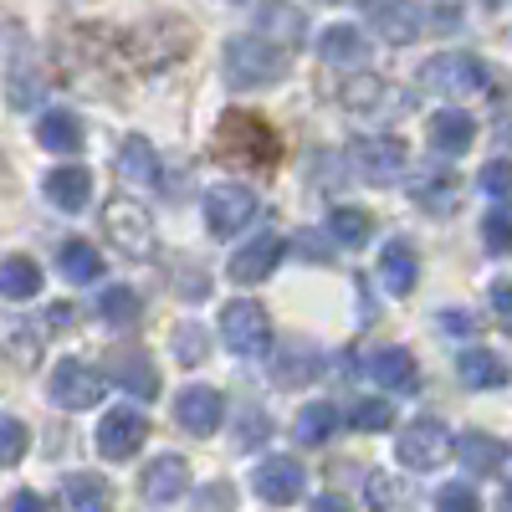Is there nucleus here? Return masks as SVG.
<instances>
[{
  "label": "nucleus",
  "instance_id": "f257e3e1",
  "mask_svg": "<svg viewBox=\"0 0 512 512\" xmlns=\"http://www.w3.org/2000/svg\"><path fill=\"white\" fill-rule=\"evenodd\" d=\"M287 77V47L272 36H231L226 41V82L231 88H272Z\"/></svg>",
  "mask_w": 512,
  "mask_h": 512
},
{
  "label": "nucleus",
  "instance_id": "f03ea898",
  "mask_svg": "<svg viewBox=\"0 0 512 512\" xmlns=\"http://www.w3.org/2000/svg\"><path fill=\"white\" fill-rule=\"evenodd\" d=\"M420 93L436 98H466V93H487V67L472 52H436L431 62H420Z\"/></svg>",
  "mask_w": 512,
  "mask_h": 512
},
{
  "label": "nucleus",
  "instance_id": "7ed1b4c3",
  "mask_svg": "<svg viewBox=\"0 0 512 512\" xmlns=\"http://www.w3.org/2000/svg\"><path fill=\"white\" fill-rule=\"evenodd\" d=\"M103 236L128 256V262H149L154 256V221H149V210L128 195H113L103 205Z\"/></svg>",
  "mask_w": 512,
  "mask_h": 512
},
{
  "label": "nucleus",
  "instance_id": "20e7f679",
  "mask_svg": "<svg viewBox=\"0 0 512 512\" xmlns=\"http://www.w3.org/2000/svg\"><path fill=\"white\" fill-rule=\"evenodd\" d=\"M221 338H226V349L241 354V359H262L272 349V318L267 308H256V303H226L221 308Z\"/></svg>",
  "mask_w": 512,
  "mask_h": 512
},
{
  "label": "nucleus",
  "instance_id": "39448f33",
  "mask_svg": "<svg viewBox=\"0 0 512 512\" xmlns=\"http://www.w3.org/2000/svg\"><path fill=\"white\" fill-rule=\"evenodd\" d=\"M405 144L395 134H364L349 144V164H354V175L364 185H395L400 180V169H405Z\"/></svg>",
  "mask_w": 512,
  "mask_h": 512
},
{
  "label": "nucleus",
  "instance_id": "423d86ee",
  "mask_svg": "<svg viewBox=\"0 0 512 512\" xmlns=\"http://www.w3.org/2000/svg\"><path fill=\"white\" fill-rule=\"evenodd\" d=\"M395 456L410 466V472H436L441 461L456 456V441H451V431H446L441 420H415V425H405V431H400Z\"/></svg>",
  "mask_w": 512,
  "mask_h": 512
},
{
  "label": "nucleus",
  "instance_id": "0eeeda50",
  "mask_svg": "<svg viewBox=\"0 0 512 512\" xmlns=\"http://www.w3.org/2000/svg\"><path fill=\"white\" fill-rule=\"evenodd\" d=\"M47 390H52V405H62V410H93L108 390V379H103V369L82 364V359H62L47 379Z\"/></svg>",
  "mask_w": 512,
  "mask_h": 512
},
{
  "label": "nucleus",
  "instance_id": "6e6552de",
  "mask_svg": "<svg viewBox=\"0 0 512 512\" xmlns=\"http://www.w3.org/2000/svg\"><path fill=\"white\" fill-rule=\"evenodd\" d=\"M338 103H344V113H354V118H364V123L405 113V93L395 88V82L369 77V72L354 77V82H344V88H338Z\"/></svg>",
  "mask_w": 512,
  "mask_h": 512
},
{
  "label": "nucleus",
  "instance_id": "1a4fd4ad",
  "mask_svg": "<svg viewBox=\"0 0 512 512\" xmlns=\"http://www.w3.org/2000/svg\"><path fill=\"white\" fill-rule=\"evenodd\" d=\"M221 154H241V159H262L272 164L277 159V139L262 118H246V113H226L221 118V134H216Z\"/></svg>",
  "mask_w": 512,
  "mask_h": 512
},
{
  "label": "nucleus",
  "instance_id": "9d476101",
  "mask_svg": "<svg viewBox=\"0 0 512 512\" xmlns=\"http://www.w3.org/2000/svg\"><path fill=\"white\" fill-rule=\"evenodd\" d=\"M149 441V420L134 410V405H118V410H108L103 415V425H98V451L108 456V461H128V456H139V446Z\"/></svg>",
  "mask_w": 512,
  "mask_h": 512
},
{
  "label": "nucleus",
  "instance_id": "9b49d317",
  "mask_svg": "<svg viewBox=\"0 0 512 512\" xmlns=\"http://www.w3.org/2000/svg\"><path fill=\"white\" fill-rule=\"evenodd\" d=\"M251 216H256V195L246 185L205 190V226H210V236H236Z\"/></svg>",
  "mask_w": 512,
  "mask_h": 512
},
{
  "label": "nucleus",
  "instance_id": "f8f14e48",
  "mask_svg": "<svg viewBox=\"0 0 512 512\" xmlns=\"http://www.w3.org/2000/svg\"><path fill=\"white\" fill-rule=\"evenodd\" d=\"M251 487H256V497H262V502L287 507V502L303 497V466H297L292 456H267V461H256Z\"/></svg>",
  "mask_w": 512,
  "mask_h": 512
},
{
  "label": "nucleus",
  "instance_id": "ddd939ff",
  "mask_svg": "<svg viewBox=\"0 0 512 512\" xmlns=\"http://www.w3.org/2000/svg\"><path fill=\"white\" fill-rule=\"evenodd\" d=\"M139 492H144V502H154V507H169L175 497H185L190 492V466H185V456H154L149 466H144V477H139Z\"/></svg>",
  "mask_w": 512,
  "mask_h": 512
},
{
  "label": "nucleus",
  "instance_id": "4468645a",
  "mask_svg": "<svg viewBox=\"0 0 512 512\" xmlns=\"http://www.w3.org/2000/svg\"><path fill=\"white\" fill-rule=\"evenodd\" d=\"M175 420L185 425L190 436H216L221 420H226V400L221 390H205V384H195V390H185L175 400Z\"/></svg>",
  "mask_w": 512,
  "mask_h": 512
},
{
  "label": "nucleus",
  "instance_id": "2eb2a0df",
  "mask_svg": "<svg viewBox=\"0 0 512 512\" xmlns=\"http://www.w3.org/2000/svg\"><path fill=\"white\" fill-rule=\"evenodd\" d=\"M410 200L425 210V216H451V210L461 205V180L451 175V169H420V175L410 180Z\"/></svg>",
  "mask_w": 512,
  "mask_h": 512
},
{
  "label": "nucleus",
  "instance_id": "dca6fc26",
  "mask_svg": "<svg viewBox=\"0 0 512 512\" xmlns=\"http://www.w3.org/2000/svg\"><path fill=\"white\" fill-rule=\"evenodd\" d=\"M41 349H47V333H41V323L16 318V313H0V359L31 369V364L41 359Z\"/></svg>",
  "mask_w": 512,
  "mask_h": 512
},
{
  "label": "nucleus",
  "instance_id": "f3484780",
  "mask_svg": "<svg viewBox=\"0 0 512 512\" xmlns=\"http://www.w3.org/2000/svg\"><path fill=\"white\" fill-rule=\"evenodd\" d=\"M364 374L379 384V390H390V395H415V390H420V369H415V359H410L405 349H379V354H369Z\"/></svg>",
  "mask_w": 512,
  "mask_h": 512
},
{
  "label": "nucleus",
  "instance_id": "a211bd4d",
  "mask_svg": "<svg viewBox=\"0 0 512 512\" xmlns=\"http://www.w3.org/2000/svg\"><path fill=\"white\" fill-rule=\"evenodd\" d=\"M282 262V236H272V231H262L256 241H246L236 256H231V282H241V287H251V282H262V277H272V267Z\"/></svg>",
  "mask_w": 512,
  "mask_h": 512
},
{
  "label": "nucleus",
  "instance_id": "6ab92c4d",
  "mask_svg": "<svg viewBox=\"0 0 512 512\" xmlns=\"http://www.w3.org/2000/svg\"><path fill=\"white\" fill-rule=\"evenodd\" d=\"M364 11H369L374 31L384 41H395V47H405V41L420 36V11L410 6V0H364Z\"/></svg>",
  "mask_w": 512,
  "mask_h": 512
},
{
  "label": "nucleus",
  "instance_id": "aec40b11",
  "mask_svg": "<svg viewBox=\"0 0 512 512\" xmlns=\"http://www.w3.org/2000/svg\"><path fill=\"white\" fill-rule=\"evenodd\" d=\"M113 379L123 384L134 400H154L159 395V374H154V359L144 349H113Z\"/></svg>",
  "mask_w": 512,
  "mask_h": 512
},
{
  "label": "nucleus",
  "instance_id": "412c9836",
  "mask_svg": "<svg viewBox=\"0 0 512 512\" xmlns=\"http://www.w3.org/2000/svg\"><path fill=\"white\" fill-rule=\"evenodd\" d=\"M62 507L67 512H113V487L98 472H72L62 477Z\"/></svg>",
  "mask_w": 512,
  "mask_h": 512
},
{
  "label": "nucleus",
  "instance_id": "4be33fe9",
  "mask_svg": "<svg viewBox=\"0 0 512 512\" xmlns=\"http://www.w3.org/2000/svg\"><path fill=\"white\" fill-rule=\"evenodd\" d=\"M47 200L57 205V210H82L93 200V169H82V164H62V169H52L47 175Z\"/></svg>",
  "mask_w": 512,
  "mask_h": 512
},
{
  "label": "nucleus",
  "instance_id": "5701e85b",
  "mask_svg": "<svg viewBox=\"0 0 512 512\" xmlns=\"http://www.w3.org/2000/svg\"><path fill=\"white\" fill-rule=\"evenodd\" d=\"M477 144V123L472 118H466L461 108H441L436 118H431V149L436 154H466V149H472Z\"/></svg>",
  "mask_w": 512,
  "mask_h": 512
},
{
  "label": "nucleus",
  "instance_id": "b1692460",
  "mask_svg": "<svg viewBox=\"0 0 512 512\" xmlns=\"http://www.w3.org/2000/svg\"><path fill=\"white\" fill-rule=\"evenodd\" d=\"M82 139H88V134H82V118L77 113L52 108V113H41V123H36V144L52 149V154H77Z\"/></svg>",
  "mask_w": 512,
  "mask_h": 512
},
{
  "label": "nucleus",
  "instance_id": "393cba45",
  "mask_svg": "<svg viewBox=\"0 0 512 512\" xmlns=\"http://www.w3.org/2000/svg\"><path fill=\"white\" fill-rule=\"evenodd\" d=\"M456 379L466 384V390H502L512 374H507V364H502L497 354H487V349H466V354L456 359Z\"/></svg>",
  "mask_w": 512,
  "mask_h": 512
},
{
  "label": "nucleus",
  "instance_id": "a878e982",
  "mask_svg": "<svg viewBox=\"0 0 512 512\" xmlns=\"http://www.w3.org/2000/svg\"><path fill=\"white\" fill-rule=\"evenodd\" d=\"M318 57H323L328 67H359V62L369 57L364 31H359V26H328V31L318 36Z\"/></svg>",
  "mask_w": 512,
  "mask_h": 512
},
{
  "label": "nucleus",
  "instance_id": "bb28decb",
  "mask_svg": "<svg viewBox=\"0 0 512 512\" xmlns=\"http://www.w3.org/2000/svg\"><path fill=\"white\" fill-rule=\"evenodd\" d=\"M379 282L390 287L395 297H405L415 287V246L410 241H390L379 251Z\"/></svg>",
  "mask_w": 512,
  "mask_h": 512
},
{
  "label": "nucleus",
  "instance_id": "cd10ccee",
  "mask_svg": "<svg viewBox=\"0 0 512 512\" xmlns=\"http://www.w3.org/2000/svg\"><path fill=\"white\" fill-rule=\"evenodd\" d=\"M456 456L466 461V472L472 477H497L502 472V441H492V436H482V431H466L461 441H456Z\"/></svg>",
  "mask_w": 512,
  "mask_h": 512
},
{
  "label": "nucleus",
  "instance_id": "c85d7f7f",
  "mask_svg": "<svg viewBox=\"0 0 512 512\" xmlns=\"http://www.w3.org/2000/svg\"><path fill=\"white\" fill-rule=\"evenodd\" d=\"M41 292V267L31 256H0V297L11 303H26V297Z\"/></svg>",
  "mask_w": 512,
  "mask_h": 512
},
{
  "label": "nucleus",
  "instance_id": "c756f323",
  "mask_svg": "<svg viewBox=\"0 0 512 512\" xmlns=\"http://www.w3.org/2000/svg\"><path fill=\"white\" fill-rule=\"evenodd\" d=\"M118 175L134 180V185H159V159H154V144H149L144 134L123 139V149H118Z\"/></svg>",
  "mask_w": 512,
  "mask_h": 512
},
{
  "label": "nucleus",
  "instance_id": "7c9ffc66",
  "mask_svg": "<svg viewBox=\"0 0 512 512\" xmlns=\"http://www.w3.org/2000/svg\"><path fill=\"white\" fill-rule=\"evenodd\" d=\"M57 267H62V277H67V282L88 287V282H98V277H103V256L93 251V241H62Z\"/></svg>",
  "mask_w": 512,
  "mask_h": 512
},
{
  "label": "nucleus",
  "instance_id": "2f4dec72",
  "mask_svg": "<svg viewBox=\"0 0 512 512\" xmlns=\"http://www.w3.org/2000/svg\"><path fill=\"white\" fill-rule=\"evenodd\" d=\"M256 26H262V36H272L277 47H297V41L308 36V16L297 11V6H262Z\"/></svg>",
  "mask_w": 512,
  "mask_h": 512
},
{
  "label": "nucleus",
  "instance_id": "473e14b6",
  "mask_svg": "<svg viewBox=\"0 0 512 512\" xmlns=\"http://www.w3.org/2000/svg\"><path fill=\"white\" fill-rule=\"evenodd\" d=\"M277 384H282V390H297V384H308L313 374H318V349L313 344H292L282 359H277Z\"/></svg>",
  "mask_w": 512,
  "mask_h": 512
},
{
  "label": "nucleus",
  "instance_id": "72a5a7b5",
  "mask_svg": "<svg viewBox=\"0 0 512 512\" xmlns=\"http://www.w3.org/2000/svg\"><path fill=\"white\" fill-rule=\"evenodd\" d=\"M328 231H333V241H344V246H364L374 236V221H369V210H359V205H333Z\"/></svg>",
  "mask_w": 512,
  "mask_h": 512
},
{
  "label": "nucleus",
  "instance_id": "f704fd0d",
  "mask_svg": "<svg viewBox=\"0 0 512 512\" xmlns=\"http://www.w3.org/2000/svg\"><path fill=\"white\" fill-rule=\"evenodd\" d=\"M338 431V410L333 405H308V410H297V441L303 446H323L328 436Z\"/></svg>",
  "mask_w": 512,
  "mask_h": 512
},
{
  "label": "nucleus",
  "instance_id": "c9c22d12",
  "mask_svg": "<svg viewBox=\"0 0 512 512\" xmlns=\"http://www.w3.org/2000/svg\"><path fill=\"white\" fill-rule=\"evenodd\" d=\"M98 313H103L113 328H128V323L144 313V303H139V292H134V287H108V292L98 297Z\"/></svg>",
  "mask_w": 512,
  "mask_h": 512
},
{
  "label": "nucleus",
  "instance_id": "e433bc0d",
  "mask_svg": "<svg viewBox=\"0 0 512 512\" xmlns=\"http://www.w3.org/2000/svg\"><path fill=\"white\" fill-rule=\"evenodd\" d=\"M31 446V431L16 420V415H0V466H16Z\"/></svg>",
  "mask_w": 512,
  "mask_h": 512
},
{
  "label": "nucleus",
  "instance_id": "4c0bfd02",
  "mask_svg": "<svg viewBox=\"0 0 512 512\" xmlns=\"http://www.w3.org/2000/svg\"><path fill=\"white\" fill-rule=\"evenodd\" d=\"M482 241L492 256H512V216H507V205L487 210V221H482Z\"/></svg>",
  "mask_w": 512,
  "mask_h": 512
},
{
  "label": "nucleus",
  "instance_id": "58836bf2",
  "mask_svg": "<svg viewBox=\"0 0 512 512\" xmlns=\"http://www.w3.org/2000/svg\"><path fill=\"white\" fill-rule=\"evenodd\" d=\"M482 195L492 205H512V159H492L482 169Z\"/></svg>",
  "mask_w": 512,
  "mask_h": 512
},
{
  "label": "nucleus",
  "instance_id": "ea45409f",
  "mask_svg": "<svg viewBox=\"0 0 512 512\" xmlns=\"http://www.w3.org/2000/svg\"><path fill=\"white\" fill-rule=\"evenodd\" d=\"M349 425H354V431H390V425H395V410L390 405H384V400H359L354 405V415H349Z\"/></svg>",
  "mask_w": 512,
  "mask_h": 512
},
{
  "label": "nucleus",
  "instance_id": "a19ab883",
  "mask_svg": "<svg viewBox=\"0 0 512 512\" xmlns=\"http://www.w3.org/2000/svg\"><path fill=\"white\" fill-rule=\"evenodd\" d=\"M205 349H210V338H205L200 323H180V328H175V359H180V364H200Z\"/></svg>",
  "mask_w": 512,
  "mask_h": 512
},
{
  "label": "nucleus",
  "instance_id": "79ce46f5",
  "mask_svg": "<svg viewBox=\"0 0 512 512\" xmlns=\"http://www.w3.org/2000/svg\"><path fill=\"white\" fill-rule=\"evenodd\" d=\"M436 512H482V497L472 487H461V482H446L436 492Z\"/></svg>",
  "mask_w": 512,
  "mask_h": 512
},
{
  "label": "nucleus",
  "instance_id": "37998d69",
  "mask_svg": "<svg viewBox=\"0 0 512 512\" xmlns=\"http://www.w3.org/2000/svg\"><path fill=\"white\" fill-rule=\"evenodd\" d=\"M231 507H236V487L231 482H210L195 497V512H231Z\"/></svg>",
  "mask_w": 512,
  "mask_h": 512
},
{
  "label": "nucleus",
  "instance_id": "c03bdc74",
  "mask_svg": "<svg viewBox=\"0 0 512 512\" xmlns=\"http://www.w3.org/2000/svg\"><path fill=\"white\" fill-rule=\"evenodd\" d=\"M395 502H400V487L390 477H369V507L374 512H395Z\"/></svg>",
  "mask_w": 512,
  "mask_h": 512
},
{
  "label": "nucleus",
  "instance_id": "a18cd8bd",
  "mask_svg": "<svg viewBox=\"0 0 512 512\" xmlns=\"http://www.w3.org/2000/svg\"><path fill=\"white\" fill-rule=\"evenodd\" d=\"M492 313H497V323L512 333V282H492Z\"/></svg>",
  "mask_w": 512,
  "mask_h": 512
},
{
  "label": "nucleus",
  "instance_id": "49530a36",
  "mask_svg": "<svg viewBox=\"0 0 512 512\" xmlns=\"http://www.w3.org/2000/svg\"><path fill=\"white\" fill-rule=\"evenodd\" d=\"M6 512H52V502L36 497V492H16V497L6 502Z\"/></svg>",
  "mask_w": 512,
  "mask_h": 512
},
{
  "label": "nucleus",
  "instance_id": "de8ad7c7",
  "mask_svg": "<svg viewBox=\"0 0 512 512\" xmlns=\"http://www.w3.org/2000/svg\"><path fill=\"white\" fill-rule=\"evenodd\" d=\"M441 323H446L451 333H472V318H466V313H441Z\"/></svg>",
  "mask_w": 512,
  "mask_h": 512
},
{
  "label": "nucleus",
  "instance_id": "09e8293b",
  "mask_svg": "<svg viewBox=\"0 0 512 512\" xmlns=\"http://www.w3.org/2000/svg\"><path fill=\"white\" fill-rule=\"evenodd\" d=\"M313 512H349V502L328 492V497H318V502H313Z\"/></svg>",
  "mask_w": 512,
  "mask_h": 512
},
{
  "label": "nucleus",
  "instance_id": "8fccbe9b",
  "mask_svg": "<svg viewBox=\"0 0 512 512\" xmlns=\"http://www.w3.org/2000/svg\"><path fill=\"white\" fill-rule=\"evenodd\" d=\"M482 6H507V0H482Z\"/></svg>",
  "mask_w": 512,
  "mask_h": 512
},
{
  "label": "nucleus",
  "instance_id": "3c124183",
  "mask_svg": "<svg viewBox=\"0 0 512 512\" xmlns=\"http://www.w3.org/2000/svg\"><path fill=\"white\" fill-rule=\"evenodd\" d=\"M507 502H512V487H507Z\"/></svg>",
  "mask_w": 512,
  "mask_h": 512
}]
</instances>
